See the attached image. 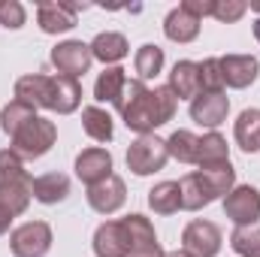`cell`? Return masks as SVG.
<instances>
[{
    "label": "cell",
    "mask_w": 260,
    "mask_h": 257,
    "mask_svg": "<svg viewBox=\"0 0 260 257\" xmlns=\"http://www.w3.org/2000/svg\"><path fill=\"white\" fill-rule=\"evenodd\" d=\"M176 109H179V97L167 85L148 88L139 79H127L124 103L118 112H121V121L127 124V130L145 136V133H154L157 127H164L167 121H173Z\"/></svg>",
    "instance_id": "6da1fadb"
},
{
    "label": "cell",
    "mask_w": 260,
    "mask_h": 257,
    "mask_svg": "<svg viewBox=\"0 0 260 257\" xmlns=\"http://www.w3.org/2000/svg\"><path fill=\"white\" fill-rule=\"evenodd\" d=\"M0 127L9 136V148L21 157V160H37L43 154L52 151L55 139H58V127L55 121L49 118H40L37 109L18 103V100H9L0 112Z\"/></svg>",
    "instance_id": "7a4b0ae2"
},
{
    "label": "cell",
    "mask_w": 260,
    "mask_h": 257,
    "mask_svg": "<svg viewBox=\"0 0 260 257\" xmlns=\"http://www.w3.org/2000/svg\"><path fill=\"white\" fill-rule=\"evenodd\" d=\"M15 100L30 109H49L58 115H70L82 103V85L70 76H46V73H27L15 82Z\"/></svg>",
    "instance_id": "3957f363"
},
{
    "label": "cell",
    "mask_w": 260,
    "mask_h": 257,
    "mask_svg": "<svg viewBox=\"0 0 260 257\" xmlns=\"http://www.w3.org/2000/svg\"><path fill=\"white\" fill-rule=\"evenodd\" d=\"M236 188V170L233 164H215V167H200L194 173L179 179V191H182V209L185 212H200L203 206L215 203L218 197Z\"/></svg>",
    "instance_id": "277c9868"
},
{
    "label": "cell",
    "mask_w": 260,
    "mask_h": 257,
    "mask_svg": "<svg viewBox=\"0 0 260 257\" xmlns=\"http://www.w3.org/2000/svg\"><path fill=\"white\" fill-rule=\"evenodd\" d=\"M34 200V176L24 170V160L12 148H0V206L15 218L27 212Z\"/></svg>",
    "instance_id": "5b68a950"
},
{
    "label": "cell",
    "mask_w": 260,
    "mask_h": 257,
    "mask_svg": "<svg viewBox=\"0 0 260 257\" xmlns=\"http://www.w3.org/2000/svg\"><path fill=\"white\" fill-rule=\"evenodd\" d=\"M170 160V151H167V139L154 136V133H145V136H136L127 148V170L133 176H151V173H160Z\"/></svg>",
    "instance_id": "8992f818"
},
{
    "label": "cell",
    "mask_w": 260,
    "mask_h": 257,
    "mask_svg": "<svg viewBox=\"0 0 260 257\" xmlns=\"http://www.w3.org/2000/svg\"><path fill=\"white\" fill-rule=\"evenodd\" d=\"M52 248V227L46 221H24L9 233L12 257H46Z\"/></svg>",
    "instance_id": "52a82bcc"
},
{
    "label": "cell",
    "mask_w": 260,
    "mask_h": 257,
    "mask_svg": "<svg viewBox=\"0 0 260 257\" xmlns=\"http://www.w3.org/2000/svg\"><path fill=\"white\" fill-rule=\"evenodd\" d=\"M124 221V230H127V257H164V245L157 242V233H154V224L139 215V212H130Z\"/></svg>",
    "instance_id": "ba28073f"
},
{
    "label": "cell",
    "mask_w": 260,
    "mask_h": 257,
    "mask_svg": "<svg viewBox=\"0 0 260 257\" xmlns=\"http://www.w3.org/2000/svg\"><path fill=\"white\" fill-rule=\"evenodd\" d=\"M221 245H224V236L215 221L197 218L182 230V248L191 257H218Z\"/></svg>",
    "instance_id": "9c48e42d"
},
{
    "label": "cell",
    "mask_w": 260,
    "mask_h": 257,
    "mask_svg": "<svg viewBox=\"0 0 260 257\" xmlns=\"http://www.w3.org/2000/svg\"><path fill=\"white\" fill-rule=\"evenodd\" d=\"M52 64L61 76H70V79H79L85 76L91 64H94V55H91V46L82 43V40H64L52 49Z\"/></svg>",
    "instance_id": "30bf717a"
},
{
    "label": "cell",
    "mask_w": 260,
    "mask_h": 257,
    "mask_svg": "<svg viewBox=\"0 0 260 257\" xmlns=\"http://www.w3.org/2000/svg\"><path fill=\"white\" fill-rule=\"evenodd\" d=\"M224 215L236 224H257L260 221V191L254 185H236L233 191L224 197Z\"/></svg>",
    "instance_id": "8fae6325"
},
{
    "label": "cell",
    "mask_w": 260,
    "mask_h": 257,
    "mask_svg": "<svg viewBox=\"0 0 260 257\" xmlns=\"http://www.w3.org/2000/svg\"><path fill=\"white\" fill-rule=\"evenodd\" d=\"M127 200V188H124V179L121 176H109L97 185L88 188V206L97 212V215H115Z\"/></svg>",
    "instance_id": "7c38bea8"
},
{
    "label": "cell",
    "mask_w": 260,
    "mask_h": 257,
    "mask_svg": "<svg viewBox=\"0 0 260 257\" xmlns=\"http://www.w3.org/2000/svg\"><path fill=\"white\" fill-rule=\"evenodd\" d=\"M82 6L76 3H58V0H43L37 3V24L43 34H67L76 27V15Z\"/></svg>",
    "instance_id": "4fadbf2b"
},
{
    "label": "cell",
    "mask_w": 260,
    "mask_h": 257,
    "mask_svg": "<svg viewBox=\"0 0 260 257\" xmlns=\"http://www.w3.org/2000/svg\"><path fill=\"white\" fill-rule=\"evenodd\" d=\"M227 112H230V97L224 91H218V94H197L191 100V118L206 130L221 127L227 121Z\"/></svg>",
    "instance_id": "5bb4252c"
},
{
    "label": "cell",
    "mask_w": 260,
    "mask_h": 257,
    "mask_svg": "<svg viewBox=\"0 0 260 257\" xmlns=\"http://www.w3.org/2000/svg\"><path fill=\"white\" fill-rule=\"evenodd\" d=\"M221 61V79H224V88H248L254 85L260 76V61L254 55H224L218 58Z\"/></svg>",
    "instance_id": "9a60e30c"
},
{
    "label": "cell",
    "mask_w": 260,
    "mask_h": 257,
    "mask_svg": "<svg viewBox=\"0 0 260 257\" xmlns=\"http://www.w3.org/2000/svg\"><path fill=\"white\" fill-rule=\"evenodd\" d=\"M76 176L88 188L97 185V182H103V179H109L112 176V154L106 148H100V145H91V148L79 151V157H76Z\"/></svg>",
    "instance_id": "2e32d148"
},
{
    "label": "cell",
    "mask_w": 260,
    "mask_h": 257,
    "mask_svg": "<svg viewBox=\"0 0 260 257\" xmlns=\"http://www.w3.org/2000/svg\"><path fill=\"white\" fill-rule=\"evenodd\" d=\"M94 254L97 257H127V230L124 221H103L94 230Z\"/></svg>",
    "instance_id": "e0dca14e"
},
{
    "label": "cell",
    "mask_w": 260,
    "mask_h": 257,
    "mask_svg": "<svg viewBox=\"0 0 260 257\" xmlns=\"http://www.w3.org/2000/svg\"><path fill=\"white\" fill-rule=\"evenodd\" d=\"M88 46H91L94 61H100V64H106V67H118V61H124L127 52H130L127 37L118 34V30H103V34H97Z\"/></svg>",
    "instance_id": "ac0fdd59"
},
{
    "label": "cell",
    "mask_w": 260,
    "mask_h": 257,
    "mask_svg": "<svg viewBox=\"0 0 260 257\" xmlns=\"http://www.w3.org/2000/svg\"><path fill=\"white\" fill-rule=\"evenodd\" d=\"M124 88H127V70L121 67H106L97 82H94V97L100 103H112L115 109H121L124 103Z\"/></svg>",
    "instance_id": "d6986e66"
},
{
    "label": "cell",
    "mask_w": 260,
    "mask_h": 257,
    "mask_svg": "<svg viewBox=\"0 0 260 257\" xmlns=\"http://www.w3.org/2000/svg\"><path fill=\"white\" fill-rule=\"evenodd\" d=\"M167 88H170L179 100H194L197 94L203 91V88H200V64H197V61H176L173 70H170Z\"/></svg>",
    "instance_id": "ffe728a7"
},
{
    "label": "cell",
    "mask_w": 260,
    "mask_h": 257,
    "mask_svg": "<svg viewBox=\"0 0 260 257\" xmlns=\"http://www.w3.org/2000/svg\"><path fill=\"white\" fill-rule=\"evenodd\" d=\"M164 34L173 43H194L197 37H200V18L179 3L176 9H170V15L164 21Z\"/></svg>",
    "instance_id": "44dd1931"
},
{
    "label": "cell",
    "mask_w": 260,
    "mask_h": 257,
    "mask_svg": "<svg viewBox=\"0 0 260 257\" xmlns=\"http://www.w3.org/2000/svg\"><path fill=\"white\" fill-rule=\"evenodd\" d=\"M70 197V176L64 173H43L34 179V200L43 203V206H55V203H64Z\"/></svg>",
    "instance_id": "7402d4cb"
},
{
    "label": "cell",
    "mask_w": 260,
    "mask_h": 257,
    "mask_svg": "<svg viewBox=\"0 0 260 257\" xmlns=\"http://www.w3.org/2000/svg\"><path fill=\"white\" fill-rule=\"evenodd\" d=\"M233 139L248 154L260 151V109H242L239 112V118L233 124Z\"/></svg>",
    "instance_id": "603a6c76"
},
{
    "label": "cell",
    "mask_w": 260,
    "mask_h": 257,
    "mask_svg": "<svg viewBox=\"0 0 260 257\" xmlns=\"http://www.w3.org/2000/svg\"><path fill=\"white\" fill-rule=\"evenodd\" d=\"M82 127L94 142H112V136H115L112 115L106 109H100V106H85L82 109Z\"/></svg>",
    "instance_id": "cb8c5ba5"
},
{
    "label": "cell",
    "mask_w": 260,
    "mask_h": 257,
    "mask_svg": "<svg viewBox=\"0 0 260 257\" xmlns=\"http://www.w3.org/2000/svg\"><path fill=\"white\" fill-rule=\"evenodd\" d=\"M230 160V145L218 130H209L200 136V154H197V167H215V164H227Z\"/></svg>",
    "instance_id": "d4e9b609"
},
{
    "label": "cell",
    "mask_w": 260,
    "mask_h": 257,
    "mask_svg": "<svg viewBox=\"0 0 260 257\" xmlns=\"http://www.w3.org/2000/svg\"><path fill=\"white\" fill-rule=\"evenodd\" d=\"M148 209L157 215H176L182 209V191L179 182H160L148 191Z\"/></svg>",
    "instance_id": "484cf974"
},
{
    "label": "cell",
    "mask_w": 260,
    "mask_h": 257,
    "mask_svg": "<svg viewBox=\"0 0 260 257\" xmlns=\"http://www.w3.org/2000/svg\"><path fill=\"white\" fill-rule=\"evenodd\" d=\"M164 49L160 46H154V43H145V46H139L136 49V58H133V70H136V76H139V82H148V79H154L160 70H164Z\"/></svg>",
    "instance_id": "4316f807"
},
{
    "label": "cell",
    "mask_w": 260,
    "mask_h": 257,
    "mask_svg": "<svg viewBox=\"0 0 260 257\" xmlns=\"http://www.w3.org/2000/svg\"><path fill=\"white\" fill-rule=\"evenodd\" d=\"M167 151L170 157H176L179 164H194L197 167V154H200V136L191 130H176L167 139Z\"/></svg>",
    "instance_id": "83f0119b"
},
{
    "label": "cell",
    "mask_w": 260,
    "mask_h": 257,
    "mask_svg": "<svg viewBox=\"0 0 260 257\" xmlns=\"http://www.w3.org/2000/svg\"><path fill=\"white\" fill-rule=\"evenodd\" d=\"M230 248L239 257H260V221L257 224L236 227L230 233Z\"/></svg>",
    "instance_id": "f1b7e54d"
},
{
    "label": "cell",
    "mask_w": 260,
    "mask_h": 257,
    "mask_svg": "<svg viewBox=\"0 0 260 257\" xmlns=\"http://www.w3.org/2000/svg\"><path fill=\"white\" fill-rule=\"evenodd\" d=\"M200 94H218L224 91V79H221V61L218 58H206L200 61Z\"/></svg>",
    "instance_id": "f546056e"
},
{
    "label": "cell",
    "mask_w": 260,
    "mask_h": 257,
    "mask_svg": "<svg viewBox=\"0 0 260 257\" xmlns=\"http://www.w3.org/2000/svg\"><path fill=\"white\" fill-rule=\"evenodd\" d=\"M24 21H27V12L18 0H0V27L18 30V27H24Z\"/></svg>",
    "instance_id": "4dcf8cb0"
},
{
    "label": "cell",
    "mask_w": 260,
    "mask_h": 257,
    "mask_svg": "<svg viewBox=\"0 0 260 257\" xmlns=\"http://www.w3.org/2000/svg\"><path fill=\"white\" fill-rule=\"evenodd\" d=\"M245 12H248V3H242V0H215L212 18H218L221 24H233V21H239Z\"/></svg>",
    "instance_id": "1f68e13d"
},
{
    "label": "cell",
    "mask_w": 260,
    "mask_h": 257,
    "mask_svg": "<svg viewBox=\"0 0 260 257\" xmlns=\"http://www.w3.org/2000/svg\"><path fill=\"white\" fill-rule=\"evenodd\" d=\"M182 6H185L188 12H194L197 18L203 21V18H209V15H212V9H215V0H182Z\"/></svg>",
    "instance_id": "d6a6232c"
},
{
    "label": "cell",
    "mask_w": 260,
    "mask_h": 257,
    "mask_svg": "<svg viewBox=\"0 0 260 257\" xmlns=\"http://www.w3.org/2000/svg\"><path fill=\"white\" fill-rule=\"evenodd\" d=\"M12 221H15V215H12L9 209H3V206H0V236H3V233H9V224H12Z\"/></svg>",
    "instance_id": "836d02e7"
},
{
    "label": "cell",
    "mask_w": 260,
    "mask_h": 257,
    "mask_svg": "<svg viewBox=\"0 0 260 257\" xmlns=\"http://www.w3.org/2000/svg\"><path fill=\"white\" fill-rule=\"evenodd\" d=\"M164 257H191V254H188L185 248H179V251H167V254H164Z\"/></svg>",
    "instance_id": "e575fe53"
},
{
    "label": "cell",
    "mask_w": 260,
    "mask_h": 257,
    "mask_svg": "<svg viewBox=\"0 0 260 257\" xmlns=\"http://www.w3.org/2000/svg\"><path fill=\"white\" fill-rule=\"evenodd\" d=\"M254 37H257V43H260V18L254 21Z\"/></svg>",
    "instance_id": "d590c367"
}]
</instances>
